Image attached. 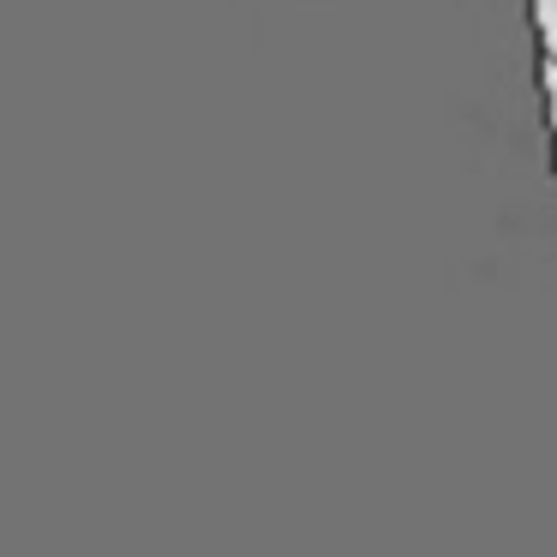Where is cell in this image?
<instances>
[{
  "label": "cell",
  "instance_id": "cell-1",
  "mask_svg": "<svg viewBox=\"0 0 557 557\" xmlns=\"http://www.w3.org/2000/svg\"><path fill=\"white\" fill-rule=\"evenodd\" d=\"M528 13H533V30H540L545 61H557V0H528Z\"/></svg>",
  "mask_w": 557,
  "mask_h": 557
},
{
  "label": "cell",
  "instance_id": "cell-2",
  "mask_svg": "<svg viewBox=\"0 0 557 557\" xmlns=\"http://www.w3.org/2000/svg\"><path fill=\"white\" fill-rule=\"evenodd\" d=\"M540 90H545V126H552V157H557V61L540 66Z\"/></svg>",
  "mask_w": 557,
  "mask_h": 557
}]
</instances>
